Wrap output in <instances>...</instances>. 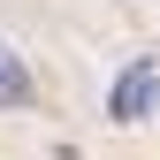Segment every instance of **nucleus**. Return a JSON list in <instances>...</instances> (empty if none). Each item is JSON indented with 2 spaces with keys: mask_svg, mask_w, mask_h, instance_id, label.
<instances>
[{
  "mask_svg": "<svg viewBox=\"0 0 160 160\" xmlns=\"http://www.w3.org/2000/svg\"><path fill=\"white\" fill-rule=\"evenodd\" d=\"M152 107H160V61H152V53H137V61L114 76V92H107V114H114V122H145Z\"/></svg>",
  "mask_w": 160,
  "mask_h": 160,
  "instance_id": "1",
  "label": "nucleus"
},
{
  "mask_svg": "<svg viewBox=\"0 0 160 160\" xmlns=\"http://www.w3.org/2000/svg\"><path fill=\"white\" fill-rule=\"evenodd\" d=\"M31 61H23V53H15V46H0V107H31Z\"/></svg>",
  "mask_w": 160,
  "mask_h": 160,
  "instance_id": "2",
  "label": "nucleus"
}]
</instances>
